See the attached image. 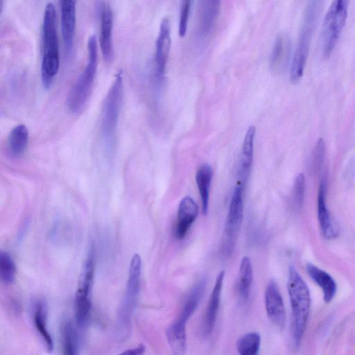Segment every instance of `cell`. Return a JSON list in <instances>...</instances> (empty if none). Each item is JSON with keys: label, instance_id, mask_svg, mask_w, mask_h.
Instances as JSON below:
<instances>
[{"label": "cell", "instance_id": "13", "mask_svg": "<svg viewBox=\"0 0 355 355\" xmlns=\"http://www.w3.org/2000/svg\"><path fill=\"white\" fill-rule=\"evenodd\" d=\"M76 1H60V24L64 49L68 56H70L74 43L76 31Z\"/></svg>", "mask_w": 355, "mask_h": 355}, {"label": "cell", "instance_id": "3", "mask_svg": "<svg viewBox=\"0 0 355 355\" xmlns=\"http://www.w3.org/2000/svg\"><path fill=\"white\" fill-rule=\"evenodd\" d=\"M123 96V72L119 71L103 101L101 136L106 150L110 153L115 147L116 131Z\"/></svg>", "mask_w": 355, "mask_h": 355}, {"label": "cell", "instance_id": "17", "mask_svg": "<svg viewBox=\"0 0 355 355\" xmlns=\"http://www.w3.org/2000/svg\"><path fill=\"white\" fill-rule=\"evenodd\" d=\"M255 134V126L250 125L242 143L238 170L239 180L237 183L241 184L243 188H245L252 168Z\"/></svg>", "mask_w": 355, "mask_h": 355}, {"label": "cell", "instance_id": "10", "mask_svg": "<svg viewBox=\"0 0 355 355\" xmlns=\"http://www.w3.org/2000/svg\"><path fill=\"white\" fill-rule=\"evenodd\" d=\"M171 45V25L168 18H164L160 24L155 42V80L160 86L165 76L166 64Z\"/></svg>", "mask_w": 355, "mask_h": 355}, {"label": "cell", "instance_id": "31", "mask_svg": "<svg viewBox=\"0 0 355 355\" xmlns=\"http://www.w3.org/2000/svg\"><path fill=\"white\" fill-rule=\"evenodd\" d=\"M190 8L191 1L189 0H184L182 2L178 24V35L181 37L185 35L187 31Z\"/></svg>", "mask_w": 355, "mask_h": 355}, {"label": "cell", "instance_id": "32", "mask_svg": "<svg viewBox=\"0 0 355 355\" xmlns=\"http://www.w3.org/2000/svg\"><path fill=\"white\" fill-rule=\"evenodd\" d=\"M146 348L143 345L126 349L118 355H143Z\"/></svg>", "mask_w": 355, "mask_h": 355}, {"label": "cell", "instance_id": "22", "mask_svg": "<svg viewBox=\"0 0 355 355\" xmlns=\"http://www.w3.org/2000/svg\"><path fill=\"white\" fill-rule=\"evenodd\" d=\"M213 170L208 164H202L198 168L196 173V182L200 196L202 211L206 215L208 211L209 191Z\"/></svg>", "mask_w": 355, "mask_h": 355}, {"label": "cell", "instance_id": "26", "mask_svg": "<svg viewBox=\"0 0 355 355\" xmlns=\"http://www.w3.org/2000/svg\"><path fill=\"white\" fill-rule=\"evenodd\" d=\"M61 336L63 355H80L76 331L69 321L62 324Z\"/></svg>", "mask_w": 355, "mask_h": 355}, {"label": "cell", "instance_id": "14", "mask_svg": "<svg viewBox=\"0 0 355 355\" xmlns=\"http://www.w3.org/2000/svg\"><path fill=\"white\" fill-rule=\"evenodd\" d=\"M327 183L322 179L318 196V216L320 228L323 236L327 239H333L339 234L338 227L331 216L326 202Z\"/></svg>", "mask_w": 355, "mask_h": 355}, {"label": "cell", "instance_id": "20", "mask_svg": "<svg viewBox=\"0 0 355 355\" xmlns=\"http://www.w3.org/2000/svg\"><path fill=\"white\" fill-rule=\"evenodd\" d=\"M205 279H200L193 286L184 302L180 313L178 318L175 320V322L186 327L187 321L198 306L205 292Z\"/></svg>", "mask_w": 355, "mask_h": 355}, {"label": "cell", "instance_id": "27", "mask_svg": "<svg viewBox=\"0 0 355 355\" xmlns=\"http://www.w3.org/2000/svg\"><path fill=\"white\" fill-rule=\"evenodd\" d=\"M261 337L257 332H249L239 338L236 348L239 355H258Z\"/></svg>", "mask_w": 355, "mask_h": 355}, {"label": "cell", "instance_id": "6", "mask_svg": "<svg viewBox=\"0 0 355 355\" xmlns=\"http://www.w3.org/2000/svg\"><path fill=\"white\" fill-rule=\"evenodd\" d=\"M141 259L135 254L130 261L126 289L122 304L118 312L117 329L121 336H125L130 327L140 289Z\"/></svg>", "mask_w": 355, "mask_h": 355}, {"label": "cell", "instance_id": "29", "mask_svg": "<svg viewBox=\"0 0 355 355\" xmlns=\"http://www.w3.org/2000/svg\"><path fill=\"white\" fill-rule=\"evenodd\" d=\"M305 186L304 175L303 173H299L295 178L293 188V202L297 209H300L303 205Z\"/></svg>", "mask_w": 355, "mask_h": 355}, {"label": "cell", "instance_id": "18", "mask_svg": "<svg viewBox=\"0 0 355 355\" xmlns=\"http://www.w3.org/2000/svg\"><path fill=\"white\" fill-rule=\"evenodd\" d=\"M197 23V33L200 38L209 35L218 19L220 2L219 1H203L200 2Z\"/></svg>", "mask_w": 355, "mask_h": 355}, {"label": "cell", "instance_id": "25", "mask_svg": "<svg viewBox=\"0 0 355 355\" xmlns=\"http://www.w3.org/2000/svg\"><path fill=\"white\" fill-rule=\"evenodd\" d=\"M253 271L250 258L245 256L242 258L238 279V293L241 300L243 302L248 301L252 282Z\"/></svg>", "mask_w": 355, "mask_h": 355}, {"label": "cell", "instance_id": "9", "mask_svg": "<svg viewBox=\"0 0 355 355\" xmlns=\"http://www.w3.org/2000/svg\"><path fill=\"white\" fill-rule=\"evenodd\" d=\"M94 269V257L91 254L83 268L75 297V318L80 326L85 324L90 315Z\"/></svg>", "mask_w": 355, "mask_h": 355}, {"label": "cell", "instance_id": "16", "mask_svg": "<svg viewBox=\"0 0 355 355\" xmlns=\"http://www.w3.org/2000/svg\"><path fill=\"white\" fill-rule=\"evenodd\" d=\"M224 277L223 270L218 274L209 296L202 324V332L206 336L211 334L214 328L220 303Z\"/></svg>", "mask_w": 355, "mask_h": 355}, {"label": "cell", "instance_id": "5", "mask_svg": "<svg viewBox=\"0 0 355 355\" xmlns=\"http://www.w3.org/2000/svg\"><path fill=\"white\" fill-rule=\"evenodd\" d=\"M87 47V63L74 82L66 100L69 111L75 114L80 112L87 103L97 71L98 46L94 35L88 38Z\"/></svg>", "mask_w": 355, "mask_h": 355}, {"label": "cell", "instance_id": "4", "mask_svg": "<svg viewBox=\"0 0 355 355\" xmlns=\"http://www.w3.org/2000/svg\"><path fill=\"white\" fill-rule=\"evenodd\" d=\"M322 8L320 1H310L304 11L298 40L290 67V80L298 82L303 76L311 40Z\"/></svg>", "mask_w": 355, "mask_h": 355}, {"label": "cell", "instance_id": "1", "mask_svg": "<svg viewBox=\"0 0 355 355\" xmlns=\"http://www.w3.org/2000/svg\"><path fill=\"white\" fill-rule=\"evenodd\" d=\"M287 288L292 311V339L295 347L297 349L309 319L311 295L306 284L293 266L288 269Z\"/></svg>", "mask_w": 355, "mask_h": 355}, {"label": "cell", "instance_id": "23", "mask_svg": "<svg viewBox=\"0 0 355 355\" xmlns=\"http://www.w3.org/2000/svg\"><path fill=\"white\" fill-rule=\"evenodd\" d=\"M28 141V130L24 124L14 127L7 140V149L9 154L14 157L21 155L25 151Z\"/></svg>", "mask_w": 355, "mask_h": 355}, {"label": "cell", "instance_id": "8", "mask_svg": "<svg viewBox=\"0 0 355 355\" xmlns=\"http://www.w3.org/2000/svg\"><path fill=\"white\" fill-rule=\"evenodd\" d=\"M243 187L236 183L231 197L221 245L225 256L233 252L241 231L243 218Z\"/></svg>", "mask_w": 355, "mask_h": 355}, {"label": "cell", "instance_id": "28", "mask_svg": "<svg viewBox=\"0 0 355 355\" xmlns=\"http://www.w3.org/2000/svg\"><path fill=\"white\" fill-rule=\"evenodd\" d=\"M16 275V266L12 257L6 252H0V277L6 284L14 282Z\"/></svg>", "mask_w": 355, "mask_h": 355}, {"label": "cell", "instance_id": "19", "mask_svg": "<svg viewBox=\"0 0 355 355\" xmlns=\"http://www.w3.org/2000/svg\"><path fill=\"white\" fill-rule=\"evenodd\" d=\"M291 44L285 35H279L275 39L270 57V67L275 73L282 71L288 64Z\"/></svg>", "mask_w": 355, "mask_h": 355}, {"label": "cell", "instance_id": "21", "mask_svg": "<svg viewBox=\"0 0 355 355\" xmlns=\"http://www.w3.org/2000/svg\"><path fill=\"white\" fill-rule=\"evenodd\" d=\"M306 270L309 277L322 289L324 301L326 303L331 302L337 289L334 278L329 273L312 263L306 265Z\"/></svg>", "mask_w": 355, "mask_h": 355}, {"label": "cell", "instance_id": "15", "mask_svg": "<svg viewBox=\"0 0 355 355\" xmlns=\"http://www.w3.org/2000/svg\"><path fill=\"white\" fill-rule=\"evenodd\" d=\"M198 214V207L195 200L189 196H184L178 205L177 221L174 229V235L178 239L185 237L196 220Z\"/></svg>", "mask_w": 355, "mask_h": 355}, {"label": "cell", "instance_id": "30", "mask_svg": "<svg viewBox=\"0 0 355 355\" xmlns=\"http://www.w3.org/2000/svg\"><path fill=\"white\" fill-rule=\"evenodd\" d=\"M325 155V143L322 138H320L313 150L311 157V170L317 172L322 165Z\"/></svg>", "mask_w": 355, "mask_h": 355}, {"label": "cell", "instance_id": "12", "mask_svg": "<svg viewBox=\"0 0 355 355\" xmlns=\"http://www.w3.org/2000/svg\"><path fill=\"white\" fill-rule=\"evenodd\" d=\"M265 304L267 315L279 328H283L286 322L284 301L275 280H270L265 291Z\"/></svg>", "mask_w": 355, "mask_h": 355}, {"label": "cell", "instance_id": "7", "mask_svg": "<svg viewBox=\"0 0 355 355\" xmlns=\"http://www.w3.org/2000/svg\"><path fill=\"white\" fill-rule=\"evenodd\" d=\"M349 1H334L324 17L322 26V50L323 56L328 58L334 51L346 23Z\"/></svg>", "mask_w": 355, "mask_h": 355}, {"label": "cell", "instance_id": "11", "mask_svg": "<svg viewBox=\"0 0 355 355\" xmlns=\"http://www.w3.org/2000/svg\"><path fill=\"white\" fill-rule=\"evenodd\" d=\"M100 14V48L104 60L110 62L113 58V11L108 1H101Z\"/></svg>", "mask_w": 355, "mask_h": 355}, {"label": "cell", "instance_id": "24", "mask_svg": "<svg viewBox=\"0 0 355 355\" xmlns=\"http://www.w3.org/2000/svg\"><path fill=\"white\" fill-rule=\"evenodd\" d=\"M33 320L35 328L42 338L49 352L53 349V338L48 329L46 322V309L43 302H37L34 309Z\"/></svg>", "mask_w": 355, "mask_h": 355}, {"label": "cell", "instance_id": "2", "mask_svg": "<svg viewBox=\"0 0 355 355\" xmlns=\"http://www.w3.org/2000/svg\"><path fill=\"white\" fill-rule=\"evenodd\" d=\"M42 38L41 78L44 87L49 88L53 83L60 67L56 13L55 6L51 2L46 5L44 10Z\"/></svg>", "mask_w": 355, "mask_h": 355}]
</instances>
